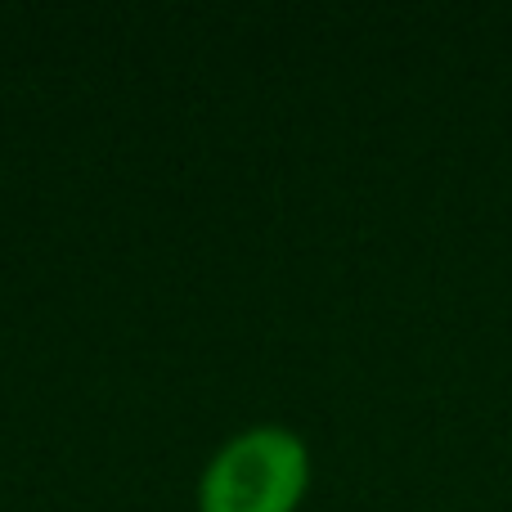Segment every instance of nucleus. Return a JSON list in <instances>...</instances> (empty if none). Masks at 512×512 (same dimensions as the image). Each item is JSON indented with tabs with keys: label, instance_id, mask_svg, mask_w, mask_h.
<instances>
[{
	"label": "nucleus",
	"instance_id": "obj_1",
	"mask_svg": "<svg viewBox=\"0 0 512 512\" xmlns=\"http://www.w3.org/2000/svg\"><path fill=\"white\" fill-rule=\"evenodd\" d=\"M306 486V441L283 423H252L203 463L198 512H297Z\"/></svg>",
	"mask_w": 512,
	"mask_h": 512
}]
</instances>
